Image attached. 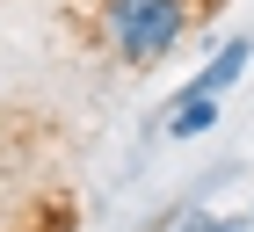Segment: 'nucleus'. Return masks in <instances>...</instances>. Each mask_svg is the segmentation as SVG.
I'll use <instances>...</instances> for the list:
<instances>
[{"instance_id":"nucleus-2","label":"nucleus","mask_w":254,"mask_h":232,"mask_svg":"<svg viewBox=\"0 0 254 232\" xmlns=\"http://www.w3.org/2000/svg\"><path fill=\"white\" fill-rule=\"evenodd\" d=\"M247 58H254V37L218 44V51H211V65H203V73H196L189 87H182V95H218V102H225V95L240 87V80H247Z\"/></svg>"},{"instance_id":"nucleus-5","label":"nucleus","mask_w":254,"mask_h":232,"mask_svg":"<svg viewBox=\"0 0 254 232\" xmlns=\"http://www.w3.org/2000/svg\"><path fill=\"white\" fill-rule=\"evenodd\" d=\"M0 138H7V109H0Z\"/></svg>"},{"instance_id":"nucleus-4","label":"nucleus","mask_w":254,"mask_h":232,"mask_svg":"<svg viewBox=\"0 0 254 232\" xmlns=\"http://www.w3.org/2000/svg\"><path fill=\"white\" fill-rule=\"evenodd\" d=\"M167 232H254V218H196V225H167Z\"/></svg>"},{"instance_id":"nucleus-3","label":"nucleus","mask_w":254,"mask_h":232,"mask_svg":"<svg viewBox=\"0 0 254 232\" xmlns=\"http://www.w3.org/2000/svg\"><path fill=\"white\" fill-rule=\"evenodd\" d=\"M203 131H218V95H175L167 102V138H203Z\"/></svg>"},{"instance_id":"nucleus-1","label":"nucleus","mask_w":254,"mask_h":232,"mask_svg":"<svg viewBox=\"0 0 254 232\" xmlns=\"http://www.w3.org/2000/svg\"><path fill=\"white\" fill-rule=\"evenodd\" d=\"M196 0H102V44L124 58V65H160L175 58V44L189 37Z\"/></svg>"}]
</instances>
